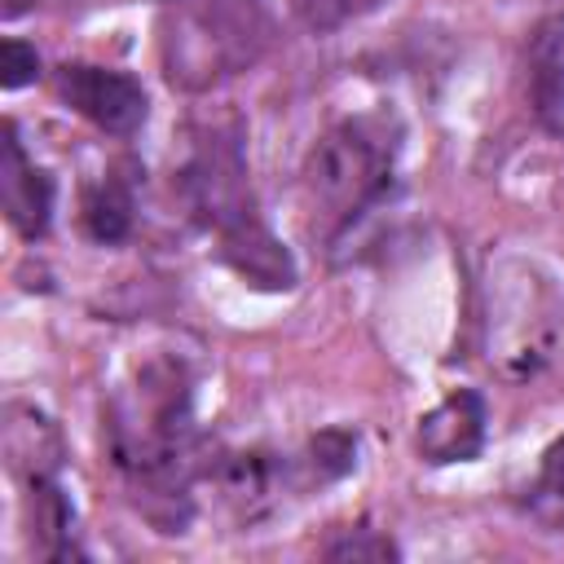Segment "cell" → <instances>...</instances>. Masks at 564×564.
<instances>
[{
  "label": "cell",
  "instance_id": "cell-14",
  "mask_svg": "<svg viewBox=\"0 0 564 564\" xmlns=\"http://www.w3.org/2000/svg\"><path fill=\"white\" fill-rule=\"evenodd\" d=\"M348 9H352V0H291V13H295L308 31H317V35L335 31V26L348 18Z\"/></svg>",
  "mask_w": 564,
  "mask_h": 564
},
{
  "label": "cell",
  "instance_id": "cell-15",
  "mask_svg": "<svg viewBox=\"0 0 564 564\" xmlns=\"http://www.w3.org/2000/svg\"><path fill=\"white\" fill-rule=\"evenodd\" d=\"M35 70H40L35 48L9 35V40H4V75H0V84H4V88H22V84L35 79Z\"/></svg>",
  "mask_w": 564,
  "mask_h": 564
},
{
  "label": "cell",
  "instance_id": "cell-1",
  "mask_svg": "<svg viewBox=\"0 0 564 564\" xmlns=\"http://www.w3.org/2000/svg\"><path fill=\"white\" fill-rule=\"evenodd\" d=\"M189 375L172 357H154L115 388L106 405V436L115 463L163 498H185L194 423H189Z\"/></svg>",
  "mask_w": 564,
  "mask_h": 564
},
{
  "label": "cell",
  "instance_id": "cell-11",
  "mask_svg": "<svg viewBox=\"0 0 564 564\" xmlns=\"http://www.w3.org/2000/svg\"><path fill=\"white\" fill-rule=\"evenodd\" d=\"M79 220H84V234L93 242H119V238H128V229H132V198H128V189L119 181H101V185L84 189Z\"/></svg>",
  "mask_w": 564,
  "mask_h": 564
},
{
  "label": "cell",
  "instance_id": "cell-2",
  "mask_svg": "<svg viewBox=\"0 0 564 564\" xmlns=\"http://www.w3.org/2000/svg\"><path fill=\"white\" fill-rule=\"evenodd\" d=\"M564 339V278L524 251H502L480 278V352L502 379H533Z\"/></svg>",
  "mask_w": 564,
  "mask_h": 564
},
{
  "label": "cell",
  "instance_id": "cell-9",
  "mask_svg": "<svg viewBox=\"0 0 564 564\" xmlns=\"http://www.w3.org/2000/svg\"><path fill=\"white\" fill-rule=\"evenodd\" d=\"M220 251H225V260L242 273V278H251L256 286H295V264H291V256L278 247V238L251 216L247 225H238V229H229V234H220Z\"/></svg>",
  "mask_w": 564,
  "mask_h": 564
},
{
  "label": "cell",
  "instance_id": "cell-4",
  "mask_svg": "<svg viewBox=\"0 0 564 564\" xmlns=\"http://www.w3.org/2000/svg\"><path fill=\"white\" fill-rule=\"evenodd\" d=\"M392 150L397 145L375 119H344L313 145L304 163V189L322 234H344L388 194Z\"/></svg>",
  "mask_w": 564,
  "mask_h": 564
},
{
  "label": "cell",
  "instance_id": "cell-13",
  "mask_svg": "<svg viewBox=\"0 0 564 564\" xmlns=\"http://www.w3.org/2000/svg\"><path fill=\"white\" fill-rule=\"evenodd\" d=\"M322 555H330V560H392L397 546L375 529H344L339 538H330L322 546Z\"/></svg>",
  "mask_w": 564,
  "mask_h": 564
},
{
  "label": "cell",
  "instance_id": "cell-6",
  "mask_svg": "<svg viewBox=\"0 0 564 564\" xmlns=\"http://www.w3.org/2000/svg\"><path fill=\"white\" fill-rule=\"evenodd\" d=\"M57 97L110 137H132L150 115L145 88L128 70H110V66H84V62L62 66L57 70Z\"/></svg>",
  "mask_w": 564,
  "mask_h": 564
},
{
  "label": "cell",
  "instance_id": "cell-5",
  "mask_svg": "<svg viewBox=\"0 0 564 564\" xmlns=\"http://www.w3.org/2000/svg\"><path fill=\"white\" fill-rule=\"evenodd\" d=\"M181 189H185L189 212L216 234H229L256 216L251 194H247V163H242L234 132H207L194 145L181 172Z\"/></svg>",
  "mask_w": 564,
  "mask_h": 564
},
{
  "label": "cell",
  "instance_id": "cell-8",
  "mask_svg": "<svg viewBox=\"0 0 564 564\" xmlns=\"http://www.w3.org/2000/svg\"><path fill=\"white\" fill-rule=\"evenodd\" d=\"M0 194H4V216L22 238H40L48 229L53 216V181L48 172H40L18 132L4 128V159H0Z\"/></svg>",
  "mask_w": 564,
  "mask_h": 564
},
{
  "label": "cell",
  "instance_id": "cell-16",
  "mask_svg": "<svg viewBox=\"0 0 564 564\" xmlns=\"http://www.w3.org/2000/svg\"><path fill=\"white\" fill-rule=\"evenodd\" d=\"M542 489L555 494V498H564V436L551 441L546 454H542Z\"/></svg>",
  "mask_w": 564,
  "mask_h": 564
},
{
  "label": "cell",
  "instance_id": "cell-10",
  "mask_svg": "<svg viewBox=\"0 0 564 564\" xmlns=\"http://www.w3.org/2000/svg\"><path fill=\"white\" fill-rule=\"evenodd\" d=\"M4 454L26 480L53 476L57 463H62L57 427L31 405H9V414H4Z\"/></svg>",
  "mask_w": 564,
  "mask_h": 564
},
{
  "label": "cell",
  "instance_id": "cell-3",
  "mask_svg": "<svg viewBox=\"0 0 564 564\" xmlns=\"http://www.w3.org/2000/svg\"><path fill=\"white\" fill-rule=\"evenodd\" d=\"M269 13L260 0H172L163 13V70L176 88L203 93L269 48Z\"/></svg>",
  "mask_w": 564,
  "mask_h": 564
},
{
  "label": "cell",
  "instance_id": "cell-7",
  "mask_svg": "<svg viewBox=\"0 0 564 564\" xmlns=\"http://www.w3.org/2000/svg\"><path fill=\"white\" fill-rule=\"evenodd\" d=\"M414 445L427 463L445 467V463H467L485 449V401L476 392H449L445 401H436L414 432Z\"/></svg>",
  "mask_w": 564,
  "mask_h": 564
},
{
  "label": "cell",
  "instance_id": "cell-12",
  "mask_svg": "<svg viewBox=\"0 0 564 564\" xmlns=\"http://www.w3.org/2000/svg\"><path fill=\"white\" fill-rule=\"evenodd\" d=\"M533 88H538V110L542 119L564 132V18L555 26L542 31L538 40V70H533Z\"/></svg>",
  "mask_w": 564,
  "mask_h": 564
}]
</instances>
